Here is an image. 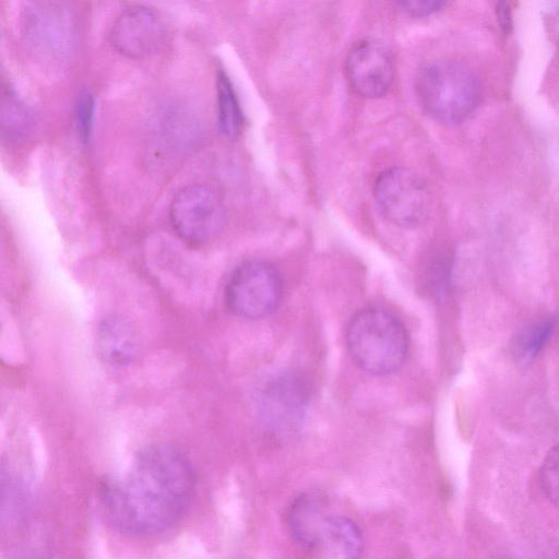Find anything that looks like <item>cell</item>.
I'll return each instance as SVG.
<instances>
[{
    "label": "cell",
    "instance_id": "1",
    "mask_svg": "<svg viewBox=\"0 0 559 559\" xmlns=\"http://www.w3.org/2000/svg\"><path fill=\"white\" fill-rule=\"evenodd\" d=\"M194 486L189 459L171 445L153 444L139 452L127 474L106 480L100 499L117 531L147 536L168 530L182 516Z\"/></svg>",
    "mask_w": 559,
    "mask_h": 559
},
{
    "label": "cell",
    "instance_id": "2",
    "mask_svg": "<svg viewBox=\"0 0 559 559\" xmlns=\"http://www.w3.org/2000/svg\"><path fill=\"white\" fill-rule=\"evenodd\" d=\"M415 94L423 110L432 119L457 123L477 108L483 87L469 67L452 60H436L418 70Z\"/></svg>",
    "mask_w": 559,
    "mask_h": 559
},
{
    "label": "cell",
    "instance_id": "3",
    "mask_svg": "<svg viewBox=\"0 0 559 559\" xmlns=\"http://www.w3.org/2000/svg\"><path fill=\"white\" fill-rule=\"evenodd\" d=\"M345 340L356 365L378 376L399 370L409 346L403 323L381 308H367L355 313L347 324Z\"/></svg>",
    "mask_w": 559,
    "mask_h": 559
},
{
    "label": "cell",
    "instance_id": "4",
    "mask_svg": "<svg viewBox=\"0 0 559 559\" xmlns=\"http://www.w3.org/2000/svg\"><path fill=\"white\" fill-rule=\"evenodd\" d=\"M283 281L277 270L262 260H247L229 274L224 298L235 316L260 319L272 313L281 302Z\"/></svg>",
    "mask_w": 559,
    "mask_h": 559
},
{
    "label": "cell",
    "instance_id": "5",
    "mask_svg": "<svg viewBox=\"0 0 559 559\" xmlns=\"http://www.w3.org/2000/svg\"><path fill=\"white\" fill-rule=\"evenodd\" d=\"M373 195L382 215L402 228L419 226L430 211L431 195L426 182L404 167L382 171L374 181Z\"/></svg>",
    "mask_w": 559,
    "mask_h": 559
},
{
    "label": "cell",
    "instance_id": "6",
    "mask_svg": "<svg viewBox=\"0 0 559 559\" xmlns=\"http://www.w3.org/2000/svg\"><path fill=\"white\" fill-rule=\"evenodd\" d=\"M226 212L218 192L207 185L194 183L180 189L169 206L176 234L187 243L200 246L223 228Z\"/></svg>",
    "mask_w": 559,
    "mask_h": 559
},
{
    "label": "cell",
    "instance_id": "7",
    "mask_svg": "<svg viewBox=\"0 0 559 559\" xmlns=\"http://www.w3.org/2000/svg\"><path fill=\"white\" fill-rule=\"evenodd\" d=\"M310 397L302 376L284 371L270 378L258 394V414L264 428L278 437L296 433L304 421Z\"/></svg>",
    "mask_w": 559,
    "mask_h": 559
},
{
    "label": "cell",
    "instance_id": "8",
    "mask_svg": "<svg viewBox=\"0 0 559 559\" xmlns=\"http://www.w3.org/2000/svg\"><path fill=\"white\" fill-rule=\"evenodd\" d=\"M25 35L44 57L63 62L75 46V26L71 13L60 3L33 2L24 13Z\"/></svg>",
    "mask_w": 559,
    "mask_h": 559
},
{
    "label": "cell",
    "instance_id": "9",
    "mask_svg": "<svg viewBox=\"0 0 559 559\" xmlns=\"http://www.w3.org/2000/svg\"><path fill=\"white\" fill-rule=\"evenodd\" d=\"M166 34V25L155 10L133 4L117 15L109 40L119 53L140 59L157 52L165 44Z\"/></svg>",
    "mask_w": 559,
    "mask_h": 559
},
{
    "label": "cell",
    "instance_id": "10",
    "mask_svg": "<svg viewBox=\"0 0 559 559\" xmlns=\"http://www.w3.org/2000/svg\"><path fill=\"white\" fill-rule=\"evenodd\" d=\"M345 73L352 88L359 96L381 97L389 91L394 79L393 55L379 40H360L347 55Z\"/></svg>",
    "mask_w": 559,
    "mask_h": 559
},
{
    "label": "cell",
    "instance_id": "11",
    "mask_svg": "<svg viewBox=\"0 0 559 559\" xmlns=\"http://www.w3.org/2000/svg\"><path fill=\"white\" fill-rule=\"evenodd\" d=\"M96 345L102 358L118 367L131 364L140 349L136 330L120 314H109L100 320L96 331Z\"/></svg>",
    "mask_w": 559,
    "mask_h": 559
},
{
    "label": "cell",
    "instance_id": "12",
    "mask_svg": "<svg viewBox=\"0 0 559 559\" xmlns=\"http://www.w3.org/2000/svg\"><path fill=\"white\" fill-rule=\"evenodd\" d=\"M318 549L330 559H359L364 549L362 534L355 522L344 515L325 516Z\"/></svg>",
    "mask_w": 559,
    "mask_h": 559
},
{
    "label": "cell",
    "instance_id": "13",
    "mask_svg": "<svg viewBox=\"0 0 559 559\" xmlns=\"http://www.w3.org/2000/svg\"><path fill=\"white\" fill-rule=\"evenodd\" d=\"M325 516L316 497L300 495L296 498L287 514L289 532L296 543L307 549H318Z\"/></svg>",
    "mask_w": 559,
    "mask_h": 559
},
{
    "label": "cell",
    "instance_id": "14",
    "mask_svg": "<svg viewBox=\"0 0 559 559\" xmlns=\"http://www.w3.org/2000/svg\"><path fill=\"white\" fill-rule=\"evenodd\" d=\"M2 530L22 525L31 508V493L24 480L10 467L2 465Z\"/></svg>",
    "mask_w": 559,
    "mask_h": 559
},
{
    "label": "cell",
    "instance_id": "15",
    "mask_svg": "<svg viewBox=\"0 0 559 559\" xmlns=\"http://www.w3.org/2000/svg\"><path fill=\"white\" fill-rule=\"evenodd\" d=\"M556 328V318L552 316L537 319L516 333L511 348L514 358L527 364L534 360L546 346Z\"/></svg>",
    "mask_w": 559,
    "mask_h": 559
},
{
    "label": "cell",
    "instance_id": "16",
    "mask_svg": "<svg viewBox=\"0 0 559 559\" xmlns=\"http://www.w3.org/2000/svg\"><path fill=\"white\" fill-rule=\"evenodd\" d=\"M217 121L223 134L230 139L239 135L242 129V111L228 75L219 70L216 76Z\"/></svg>",
    "mask_w": 559,
    "mask_h": 559
},
{
    "label": "cell",
    "instance_id": "17",
    "mask_svg": "<svg viewBox=\"0 0 559 559\" xmlns=\"http://www.w3.org/2000/svg\"><path fill=\"white\" fill-rule=\"evenodd\" d=\"M1 123L3 136L13 141L27 136L33 126V116L28 107L5 81L2 82Z\"/></svg>",
    "mask_w": 559,
    "mask_h": 559
},
{
    "label": "cell",
    "instance_id": "18",
    "mask_svg": "<svg viewBox=\"0 0 559 559\" xmlns=\"http://www.w3.org/2000/svg\"><path fill=\"white\" fill-rule=\"evenodd\" d=\"M539 484L546 498L559 508V444L546 454L539 469Z\"/></svg>",
    "mask_w": 559,
    "mask_h": 559
},
{
    "label": "cell",
    "instance_id": "19",
    "mask_svg": "<svg viewBox=\"0 0 559 559\" xmlns=\"http://www.w3.org/2000/svg\"><path fill=\"white\" fill-rule=\"evenodd\" d=\"M95 114V98L87 88L80 91L74 104V122L79 138L87 142L91 138Z\"/></svg>",
    "mask_w": 559,
    "mask_h": 559
},
{
    "label": "cell",
    "instance_id": "20",
    "mask_svg": "<svg viewBox=\"0 0 559 559\" xmlns=\"http://www.w3.org/2000/svg\"><path fill=\"white\" fill-rule=\"evenodd\" d=\"M163 136L168 144H186L183 139H191L194 134V120L192 117L170 112L163 119Z\"/></svg>",
    "mask_w": 559,
    "mask_h": 559
},
{
    "label": "cell",
    "instance_id": "21",
    "mask_svg": "<svg viewBox=\"0 0 559 559\" xmlns=\"http://www.w3.org/2000/svg\"><path fill=\"white\" fill-rule=\"evenodd\" d=\"M405 13L412 16H427L442 10L444 1H401L396 3Z\"/></svg>",
    "mask_w": 559,
    "mask_h": 559
},
{
    "label": "cell",
    "instance_id": "22",
    "mask_svg": "<svg viewBox=\"0 0 559 559\" xmlns=\"http://www.w3.org/2000/svg\"><path fill=\"white\" fill-rule=\"evenodd\" d=\"M496 11L501 27H503L508 32V29L511 27V15L508 3H497Z\"/></svg>",
    "mask_w": 559,
    "mask_h": 559
},
{
    "label": "cell",
    "instance_id": "23",
    "mask_svg": "<svg viewBox=\"0 0 559 559\" xmlns=\"http://www.w3.org/2000/svg\"><path fill=\"white\" fill-rule=\"evenodd\" d=\"M547 26L550 35L559 44V8L550 12Z\"/></svg>",
    "mask_w": 559,
    "mask_h": 559
}]
</instances>
